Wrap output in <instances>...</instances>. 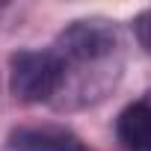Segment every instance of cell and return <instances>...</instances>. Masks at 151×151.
Returning <instances> with one entry per match:
<instances>
[{"label":"cell","instance_id":"1","mask_svg":"<svg viewBox=\"0 0 151 151\" xmlns=\"http://www.w3.org/2000/svg\"><path fill=\"white\" fill-rule=\"evenodd\" d=\"M53 56L62 65V92L77 89V95H86V74L89 89L101 83L107 89L116 83L119 62H122V42L116 27L107 21H74L56 36Z\"/></svg>","mask_w":151,"mask_h":151},{"label":"cell","instance_id":"2","mask_svg":"<svg viewBox=\"0 0 151 151\" xmlns=\"http://www.w3.org/2000/svg\"><path fill=\"white\" fill-rule=\"evenodd\" d=\"M12 92L27 104H42L59 95L62 65L53 50H18L12 56Z\"/></svg>","mask_w":151,"mask_h":151},{"label":"cell","instance_id":"5","mask_svg":"<svg viewBox=\"0 0 151 151\" xmlns=\"http://www.w3.org/2000/svg\"><path fill=\"white\" fill-rule=\"evenodd\" d=\"M133 36L142 45V50L151 53V9H145V12H139L133 18Z\"/></svg>","mask_w":151,"mask_h":151},{"label":"cell","instance_id":"4","mask_svg":"<svg viewBox=\"0 0 151 151\" xmlns=\"http://www.w3.org/2000/svg\"><path fill=\"white\" fill-rule=\"evenodd\" d=\"M116 136L124 151H151V92L130 101L119 113Z\"/></svg>","mask_w":151,"mask_h":151},{"label":"cell","instance_id":"3","mask_svg":"<svg viewBox=\"0 0 151 151\" xmlns=\"http://www.w3.org/2000/svg\"><path fill=\"white\" fill-rule=\"evenodd\" d=\"M9 151H89L86 142L62 124H24L6 136Z\"/></svg>","mask_w":151,"mask_h":151}]
</instances>
